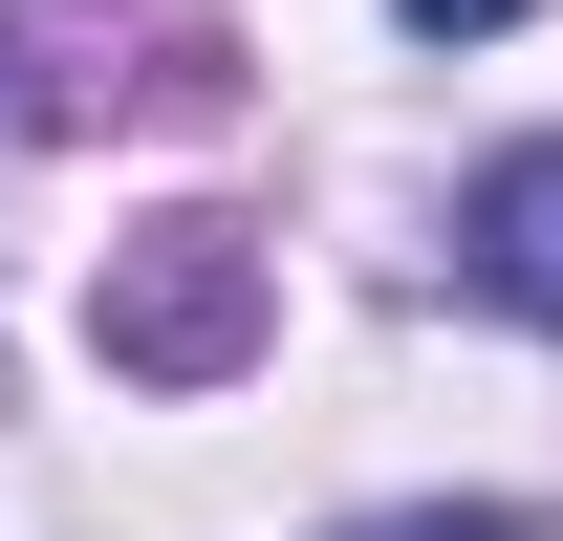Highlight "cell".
Segmentation results:
<instances>
[{
  "label": "cell",
  "mask_w": 563,
  "mask_h": 541,
  "mask_svg": "<svg viewBox=\"0 0 563 541\" xmlns=\"http://www.w3.org/2000/svg\"><path fill=\"white\" fill-rule=\"evenodd\" d=\"M87 325H109V368H152V390H217V368L261 346V239H239V217H152V239H109Z\"/></svg>",
  "instance_id": "6da1fadb"
},
{
  "label": "cell",
  "mask_w": 563,
  "mask_h": 541,
  "mask_svg": "<svg viewBox=\"0 0 563 541\" xmlns=\"http://www.w3.org/2000/svg\"><path fill=\"white\" fill-rule=\"evenodd\" d=\"M412 22H433V44H498V22H520V0H412Z\"/></svg>",
  "instance_id": "3957f363"
},
{
  "label": "cell",
  "mask_w": 563,
  "mask_h": 541,
  "mask_svg": "<svg viewBox=\"0 0 563 541\" xmlns=\"http://www.w3.org/2000/svg\"><path fill=\"white\" fill-rule=\"evenodd\" d=\"M455 261H477V303L563 325V131H542V152H498L477 196H455Z\"/></svg>",
  "instance_id": "7a4b0ae2"
}]
</instances>
